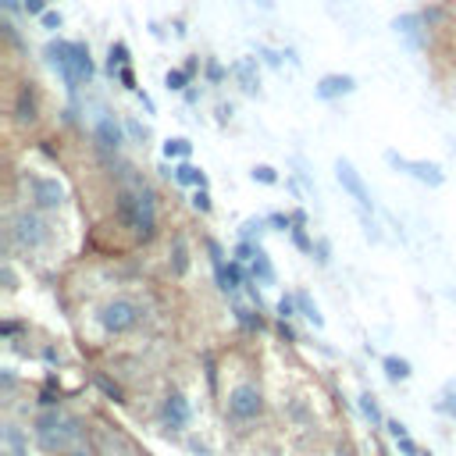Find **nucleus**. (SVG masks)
<instances>
[{"instance_id": "c03bdc74", "label": "nucleus", "mask_w": 456, "mask_h": 456, "mask_svg": "<svg viewBox=\"0 0 456 456\" xmlns=\"http://www.w3.org/2000/svg\"><path fill=\"white\" fill-rule=\"evenodd\" d=\"M253 4H256V7H264V11H271V7H274V0H253Z\"/></svg>"}, {"instance_id": "6ab92c4d", "label": "nucleus", "mask_w": 456, "mask_h": 456, "mask_svg": "<svg viewBox=\"0 0 456 456\" xmlns=\"http://www.w3.org/2000/svg\"><path fill=\"white\" fill-rule=\"evenodd\" d=\"M249 271H253V278H256L260 285H274V267H271V260H267V253H264V249L253 256Z\"/></svg>"}, {"instance_id": "dca6fc26", "label": "nucleus", "mask_w": 456, "mask_h": 456, "mask_svg": "<svg viewBox=\"0 0 456 456\" xmlns=\"http://www.w3.org/2000/svg\"><path fill=\"white\" fill-rule=\"evenodd\" d=\"M14 118H18L21 125H32V121H36V93H32L28 86H21V89H18V100H14Z\"/></svg>"}, {"instance_id": "58836bf2", "label": "nucleus", "mask_w": 456, "mask_h": 456, "mask_svg": "<svg viewBox=\"0 0 456 456\" xmlns=\"http://www.w3.org/2000/svg\"><path fill=\"white\" fill-rule=\"evenodd\" d=\"M118 78H121V86L135 89V78H132V71H128V68H121V71H118Z\"/></svg>"}, {"instance_id": "412c9836", "label": "nucleus", "mask_w": 456, "mask_h": 456, "mask_svg": "<svg viewBox=\"0 0 456 456\" xmlns=\"http://www.w3.org/2000/svg\"><path fill=\"white\" fill-rule=\"evenodd\" d=\"M171 271L175 274H185L189 271V249H185V239L182 235L171 242Z\"/></svg>"}, {"instance_id": "c85d7f7f", "label": "nucleus", "mask_w": 456, "mask_h": 456, "mask_svg": "<svg viewBox=\"0 0 456 456\" xmlns=\"http://www.w3.org/2000/svg\"><path fill=\"white\" fill-rule=\"evenodd\" d=\"M256 253H260L256 242H239V246H235V260H242V264H253Z\"/></svg>"}, {"instance_id": "f704fd0d", "label": "nucleus", "mask_w": 456, "mask_h": 456, "mask_svg": "<svg viewBox=\"0 0 456 456\" xmlns=\"http://www.w3.org/2000/svg\"><path fill=\"white\" fill-rule=\"evenodd\" d=\"M43 25H46V28H61V14H57V11H46V14H43Z\"/></svg>"}, {"instance_id": "c756f323", "label": "nucleus", "mask_w": 456, "mask_h": 456, "mask_svg": "<svg viewBox=\"0 0 456 456\" xmlns=\"http://www.w3.org/2000/svg\"><path fill=\"white\" fill-rule=\"evenodd\" d=\"M296 310H299V306H296V296H281V299H278V317H281V321L296 317Z\"/></svg>"}, {"instance_id": "423d86ee", "label": "nucleus", "mask_w": 456, "mask_h": 456, "mask_svg": "<svg viewBox=\"0 0 456 456\" xmlns=\"http://www.w3.org/2000/svg\"><path fill=\"white\" fill-rule=\"evenodd\" d=\"M385 160H388L395 171H406L410 178H417L420 185H431V189H438V185L445 182V171H442L435 160H410V157H399L395 150H388V153H385Z\"/></svg>"}, {"instance_id": "7c9ffc66", "label": "nucleus", "mask_w": 456, "mask_h": 456, "mask_svg": "<svg viewBox=\"0 0 456 456\" xmlns=\"http://www.w3.org/2000/svg\"><path fill=\"white\" fill-rule=\"evenodd\" d=\"M189 203H192V210H200V214H207V210H210V192H207V189H196Z\"/></svg>"}, {"instance_id": "c9c22d12", "label": "nucleus", "mask_w": 456, "mask_h": 456, "mask_svg": "<svg viewBox=\"0 0 456 456\" xmlns=\"http://www.w3.org/2000/svg\"><path fill=\"white\" fill-rule=\"evenodd\" d=\"M267 221H271V224H274V228H281V232H285V228H289V224H292V217H285V214H271V217H267Z\"/></svg>"}, {"instance_id": "2f4dec72", "label": "nucleus", "mask_w": 456, "mask_h": 456, "mask_svg": "<svg viewBox=\"0 0 456 456\" xmlns=\"http://www.w3.org/2000/svg\"><path fill=\"white\" fill-rule=\"evenodd\" d=\"M235 317H239L246 328H260V324H264L260 314H253V310H246V306H235Z\"/></svg>"}, {"instance_id": "f03ea898", "label": "nucleus", "mask_w": 456, "mask_h": 456, "mask_svg": "<svg viewBox=\"0 0 456 456\" xmlns=\"http://www.w3.org/2000/svg\"><path fill=\"white\" fill-rule=\"evenodd\" d=\"M118 217L125 221V228L139 242H150L157 235V207H153V196L146 189L142 192H121L118 196Z\"/></svg>"}, {"instance_id": "ea45409f", "label": "nucleus", "mask_w": 456, "mask_h": 456, "mask_svg": "<svg viewBox=\"0 0 456 456\" xmlns=\"http://www.w3.org/2000/svg\"><path fill=\"white\" fill-rule=\"evenodd\" d=\"M25 11H28V14H46V11H43V0H25Z\"/></svg>"}, {"instance_id": "473e14b6", "label": "nucleus", "mask_w": 456, "mask_h": 456, "mask_svg": "<svg viewBox=\"0 0 456 456\" xmlns=\"http://www.w3.org/2000/svg\"><path fill=\"white\" fill-rule=\"evenodd\" d=\"M96 385H100V388H103V392H107L110 399H121V388H118V385H110L107 378H96Z\"/></svg>"}, {"instance_id": "7ed1b4c3", "label": "nucleus", "mask_w": 456, "mask_h": 456, "mask_svg": "<svg viewBox=\"0 0 456 456\" xmlns=\"http://www.w3.org/2000/svg\"><path fill=\"white\" fill-rule=\"evenodd\" d=\"M78 435H82V420L71 417V413L46 410V413L36 417V438L46 452H64Z\"/></svg>"}, {"instance_id": "aec40b11", "label": "nucleus", "mask_w": 456, "mask_h": 456, "mask_svg": "<svg viewBox=\"0 0 456 456\" xmlns=\"http://www.w3.org/2000/svg\"><path fill=\"white\" fill-rule=\"evenodd\" d=\"M296 306H299V314L314 324V328H324V317H321V310H317V303L306 296V292H296Z\"/></svg>"}, {"instance_id": "9b49d317", "label": "nucleus", "mask_w": 456, "mask_h": 456, "mask_svg": "<svg viewBox=\"0 0 456 456\" xmlns=\"http://www.w3.org/2000/svg\"><path fill=\"white\" fill-rule=\"evenodd\" d=\"M353 89H356V78H353V75H324L314 93H317L321 100H338V96H349Z\"/></svg>"}, {"instance_id": "39448f33", "label": "nucleus", "mask_w": 456, "mask_h": 456, "mask_svg": "<svg viewBox=\"0 0 456 456\" xmlns=\"http://www.w3.org/2000/svg\"><path fill=\"white\" fill-rule=\"evenodd\" d=\"M100 324H103V331H110V335H121V331H132L135 324H139V317H142V310L132 303V299H110V303H103L100 306Z\"/></svg>"}, {"instance_id": "a878e982", "label": "nucleus", "mask_w": 456, "mask_h": 456, "mask_svg": "<svg viewBox=\"0 0 456 456\" xmlns=\"http://www.w3.org/2000/svg\"><path fill=\"white\" fill-rule=\"evenodd\" d=\"M360 413H363L370 424H381V410H378V403H374V395H370V392H363V395H360Z\"/></svg>"}, {"instance_id": "6e6552de", "label": "nucleus", "mask_w": 456, "mask_h": 456, "mask_svg": "<svg viewBox=\"0 0 456 456\" xmlns=\"http://www.w3.org/2000/svg\"><path fill=\"white\" fill-rule=\"evenodd\" d=\"M260 410H264V395H260L256 385L242 381V385L232 388V395H228V413H232L235 420H253V417H260Z\"/></svg>"}, {"instance_id": "37998d69", "label": "nucleus", "mask_w": 456, "mask_h": 456, "mask_svg": "<svg viewBox=\"0 0 456 456\" xmlns=\"http://www.w3.org/2000/svg\"><path fill=\"white\" fill-rule=\"evenodd\" d=\"M442 410H445V413H452V417H456V399H445V403H442Z\"/></svg>"}, {"instance_id": "20e7f679", "label": "nucleus", "mask_w": 456, "mask_h": 456, "mask_svg": "<svg viewBox=\"0 0 456 456\" xmlns=\"http://www.w3.org/2000/svg\"><path fill=\"white\" fill-rule=\"evenodd\" d=\"M11 239H14L21 249H39V246L50 242V228H46V221H43L39 214L21 210V214L11 217Z\"/></svg>"}, {"instance_id": "ddd939ff", "label": "nucleus", "mask_w": 456, "mask_h": 456, "mask_svg": "<svg viewBox=\"0 0 456 456\" xmlns=\"http://www.w3.org/2000/svg\"><path fill=\"white\" fill-rule=\"evenodd\" d=\"M214 271H217V289L221 292H239V285H242V260H221V264H214Z\"/></svg>"}, {"instance_id": "393cba45", "label": "nucleus", "mask_w": 456, "mask_h": 456, "mask_svg": "<svg viewBox=\"0 0 456 456\" xmlns=\"http://www.w3.org/2000/svg\"><path fill=\"white\" fill-rule=\"evenodd\" d=\"M192 153V142L189 139H167L164 142V157L171 160V157H189Z\"/></svg>"}, {"instance_id": "a211bd4d", "label": "nucleus", "mask_w": 456, "mask_h": 456, "mask_svg": "<svg viewBox=\"0 0 456 456\" xmlns=\"http://www.w3.org/2000/svg\"><path fill=\"white\" fill-rule=\"evenodd\" d=\"M178 185H196V189H207V175L196 167V164H189V160H182L178 167H175V175H171Z\"/></svg>"}, {"instance_id": "4468645a", "label": "nucleus", "mask_w": 456, "mask_h": 456, "mask_svg": "<svg viewBox=\"0 0 456 456\" xmlns=\"http://www.w3.org/2000/svg\"><path fill=\"white\" fill-rule=\"evenodd\" d=\"M0 449H4L7 456H28V442H25V435H21V428H18V424H4Z\"/></svg>"}, {"instance_id": "e433bc0d", "label": "nucleus", "mask_w": 456, "mask_h": 456, "mask_svg": "<svg viewBox=\"0 0 456 456\" xmlns=\"http://www.w3.org/2000/svg\"><path fill=\"white\" fill-rule=\"evenodd\" d=\"M385 428H388V435H392V438H406V428H403L399 420H388Z\"/></svg>"}, {"instance_id": "79ce46f5", "label": "nucleus", "mask_w": 456, "mask_h": 456, "mask_svg": "<svg viewBox=\"0 0 456 456\" xmlns=\"http://www.w3.org/2000/svg\"><path fill=\"white\" fill-rule=\"evenodd\" d=\"M207 75H210V78H221V75H224V68H221V64H207Z\"/></svg>"}, {"instance_id": "1a4fd4ad", "label": "nucleus", "mask_w": 456, "mask_h": 456, "mask_svg": "<svg viewBox=\"0 0 456 456\" xmlns=\"http://www.w3.org/2000/svg\"><path fill=\"white\" fill-rule=\"evenodd\" d=\"M28 192H32V203L43 207V210H57L68 196L57 178H28Z\"/></svg>"}, {"instance_id": "cd10ccee", "label": "nucleus", "mask_w": 456, "mask_h": 456, "mask_svg": "<svg viewBox=\"0 0 456 456\" xmlns=\"http://www.w3.org/2000/svg\"><path fill=\"white\" fill-rule=\"evenodd\" d=\"M249 175H253V182H264V185H274V182H278V175H274L271 164H256Z\"/></svg>"}, {"instance_id": "4be33fe9", "label": "nucleus", "mask_w": 456, "mask_h": 456, "mask_svg": "<svg viewBox=\"0 0 456 456\" xmlns=\"http://www.w3.org/2000/svg\"><path fill=\"white\" fill-rule=\"evenodd\" d=\"M381 367H385V374H388L392 381H406V378H410V360H403V356H385Z\"/></svg>"}, {"instance_id": "b1692460", "label": "nucleus", "mask_w": 456, "mask_h": 456, "mask_svg": "<svg viewBox=\"0 0 456 456\" xmlns=\"http://www.w3.org/2000/svg\"><path fill=\"white\" fill-rule=\"evenodd\" d=\"M189 75H192V71H189V68H171V71H167V75H164V86H167V89H175V93H178V89H185V82H189Z\"/></svg>"}, {"instance_id": "4c0bfd02", "label": "nucleus", "mask_w": 456, "mask_h": 456, "mask_svg": "<svg viewBox=\"0 0 456 456\" xmlns=\"http://www.w3.org/2000/svg\"><path fill=\"white\" fill-rule=\"evenodd\" d=\"M64 456H96V449H89V445H75V449H64Z\"/></svg>"}, {"instance_id": "f3484780", "label": "nucleus", "mask_w": 456, "mask_h": 456, "mask_svg": "<svg viewBox=\"0 0 456 456\" xmlns=\"http://www.w3.org/2000/svg\"><path fill=\"white\" fill-rule=\"evenodd\" d=\"M392 28H395V32H399L413 50L420 46V18H417V14H403V18H395V25H392Z\"/></svg>"}, {"instance_id": "72a5a7b5", "label": "nucleus", "mask_w": 456, "mask_h": 456, "mask_svg": "<svg viewBox=\"0 0 456 456\" xmlns=\"http://www.w3.org/2000/svg\"><path fill=\"white\" fill-rule=\"evenodd\" d=\"M395 445H399L406 456H417V445H413V438H410V435H406V438H395Z\"/></svg>"}, {"instance_id": "f257e3e1", "label": "nucleus", "mask_w": 456, "mask_h": 456, "mask_svg": "<svg viewBox=\"0 0 456 456\" xmlns=\"http://www.w3.org/2000/svg\"><path fill=\"white\" fill-rule=\"evenodd\" d=\"M46 61L57 68V75L64 78L68 89H78L82 82L93 78V61H89V50L82 43L53 39V43H46Z\"/></svg>"}, {"instance_id": "f8f14e48", "label": "nucleus", "mask_w": 456, "mask_h": 456, "mask_svg": "<svg viewBox=\"0 0 456 456\" xmlns=\"http://www.w3.org/2000/svg\"><path fill=\"white\" fill-rule=\"evenodd\" d=\"M232 75H235V82L242 86V93H260V71H256V61L253 57H239L235 64H232Z\"/></svg>"}, {"instance_id": "bb28decb", "label": "nucleus", "mask_w": 456, "mask_h": 456, "mask_svg": "<svg viewBox=\"0 0 456 456\" xmlns=\"http://www.w3.org/2000/svg\"><path fill=\"white\" fill-rule=\"evenodd\" d=\"M260 232H264V221H260V217H249V221L239 228V239H242V242H253V239H260Z\"/></svg>"}, {"instance_id": "0eeeda50", "label": "nucleus", "mask_w": 456, "mask_h": 456, "mask_svg": "<svg viewBox=\"0 0 456 456\" xmlns=\"http://www.w3.org/2000/svg\"><path fill=\"white\" fill-rule=\"evenodd\" d=\"M335 178H338V185H342V189L353 196V203H356V210H360V214H370V210H374L370 189L363 185L360 171H356V167H353L346 157H338V160H335Z\"/></svg>"}, {"instance_id": "9d476101", "label": "nucleus", "mask_w": 456, "mask_h": 456, "mask_svg": "<svg viewBox=\"0 0 456 456\" xmlns=\"http://www.w3.org/2000/svg\"><path fill=\"white\" fill-rule=\"evenodd\" d=\"M189 403H185V395L182 392H167L164 395V403H160V420L167 424V428H175V431H182L185 424H189Z\"/></svg>"}, {"instance_id": "a19ab883", "label": "nucleus", "mask_w": 456, "mask_h": 456, "mask_svg": "<svg viewBox=\"0 0 456 456\" xmlns=\"http://www.w3.org/2000/svg\"><path fill=\"white\" fill-rule=\"evenodd\" d=\"M128 132H132V135H135V139H146V128H142V125H139V121H128Z\"/></svg>"}, {"instance_id": "2eb2a0df", "label": "nucleus", "mask_w": 456, "mask_h": 456, "mask_svg": "<svg viewBox=\"0 0 456 456\" xmlns=\"http://www.w3.org/2000/svg\"><path fill=\"white\" fill-rule=\"evenodd\" d=\"M96 142H100L103 150H118V146H121V125H118L114 118H100V121H96Z\"/></svg>"}, {"instance_id": "5701e85b", "label": "nucleus", "mask_w": 456, "mask_h": 456, "mask_svg": "<svg viewBox=\"0 0 456 456\" xmlns=\"http://www.w3.org/2000/svg\"><path fill=\"white\" fill-rule=\"evenodd\" d=\"M121 68H128V46H125V43H114L110 53H107V71L114 75V71H121Z\"/></svg>"}]
</instances>
